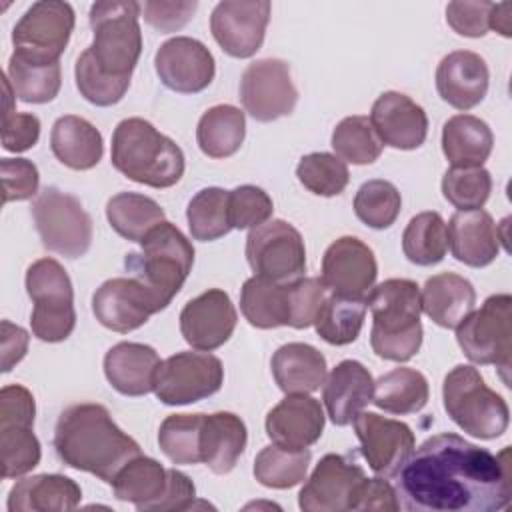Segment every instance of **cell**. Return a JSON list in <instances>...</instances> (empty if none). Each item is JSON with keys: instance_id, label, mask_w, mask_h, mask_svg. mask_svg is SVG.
Returning <instances> with one entry per match:
<instances>
[{"instance_id": "cell-21", "label": "cell", "mask_w": 512, "mask_h": 512, "mask_svg": "<svg viewBox=\"0 0 512 512\" xmlns=\"http://www.w3.org/2000/svg\"><path fill=\"white\" fill-rule=\"evenodd\" d=\"M364 470L340 454H326L298 494L304 512H342L350 510L352 494L364 480Z\"/></svg>"}, {"instance_id": "cell-39", "label": "cell", "mask_w": 512, "mask_h": 512, "mask_svg": "<svg viewBox=\"0 0 512 512\" xmlns=\"http://www.w3.org/2000/svg\"><path fill=\"white\" fill-rule=\"evenodd\" d=\"M106 218L116 234L130 242H142L152 228L164 222V210L150 196L118 192L106 204Z\"/></svg>"}, {"instance_id": "cell-56", "label": "cell", "mask_w": 512, "mask_h": 512, "mask_svg": "<svg viewBox=\"0 0 512 512\" xmlns=\"http://www.w3.org/2000/svg\"><path fill=\"white\" fill-rule=\"evenodd\" d=\"M40 138V120L30 112H10L2 118V146L8 152L30 150Z\"/></svg>"}, {"instance_id": "cell-22", "label": "cell", "mask_w": 512, "mask_h": 512, "mask_svg": "<svg viewBox=\"0 0 512 512\" xmlns=\"http://www.w3.org/2000/svg\"><path fill=\"white\" fill-rule=\"evenodd\" d=\"M370 124L384 146L420 148L428 134V116L420 104L402 92H382L370 110Z\"/></svg>"}, {"instance_id": "cell-28", "label": "cell", "mask_w": 512, "mask_h": 512, "mask_svg": "<svg viewBox=\"0 0 512 512\" xmlns=\"http://www.w3.org/2000/svg\"><path fill=\"white\" fill-rule=\"evenodd\" d=\"M476 304V290L470 280L454 272H440L426 280L420 292L424 314L442 328H456Z\"/></svg>"}, {"instance_id": "cell-33", "label": "cell", "mask_w": 512, "mask_h": 512, "mask_svg": "<svg viewBox=\"0 0 512 512\" xmlns=\"http://www.w3.org/2000/svg\"><path fill=\"white\" fill-rule=\"evenodd\" d=\"M494 146L490 126L472 114H456L444 122L442 152L456 168L482 166Z\"/></svg>"}, {"instance_id": "cell-13", "label": "cell", "mask_w": 512, "mask_h": 512, "mask_svg": "<svg viewBox=\"0 0 512 512\" xmlns=\"http://www.w3.org/2000/svg\"><path fill=\"white\" fill-rule=\"evenodd\" d=\"M74 8L60 0L34 2L12 30L14 52L32 60L60 62L74 30Z\"/></svg>"}, {"instance_id": "cell-50", "label": "cell", "mask_w": 512, "mask_h": 512, "mask_svg": "<svg viewBox=\"0 0 512 512\" xmlns=\"http://www.w3.org/2000/svg\"><path fill=\"white\" fill-rule=\"evenodd\" d=\"M74 76H76V86H78L80 94L94 106L118 104L130 86V82L116 80V78L102 74L96 68L88 48L78 56L76 66H74Z\"/></svg>"}, {"instance_id": "cell-31", "label": "cell", "mask_w": 512, "mask_h": 512, "mask_svg": "<svg viewBox=\"0 0 512 512\" xmlns=\"http://www.w3.org/2000/svg\"><path fill=\"white\" fill-rule=\"evenodd\" d=\"M272 376L286 394L316 392L326 380L324 354L304 342H288L272 356Z\"/></svg>"}, {"instance_id": "cell-34", "label": "cell", "mask_w": 512, "mask_h": 512, "mask_svg": "<svg viewBox=\"0 0 512 512\" xmlns=\"http://www.w3.org/2000/svg\"><path fill=\"white\" fill-rule=\"evenodd\" d=\"M110 486L118 500L132 502L140 512H150L168 486V470L158 460L140 454L116 474Z\"/></svg>"}, {"instance_id": "cell-12", "label": "cell", "mask_w": 512, "mask_h": 512, "mask_svg": "<svg viewBox=\"0 0 512 512\" xmlns=\"http://www.w3.org/2000/svg\"><path fill=\"white\" fill-rule=\"evenodd\" d=\"M246 260L254 276L292 282L306 270V248L300 232L286 220H268L246 238Z\"/></svg>"}, {"instance_id": "cell-32", "label": "cell", "mask_w": 512, "mask_h": 512, "mask_svg": "<svg viewBox=\"0 0 512 512\" xmlns=\"http://www.w3.org/2000/svg\"><path fill=\"white\" fill-rule=\"evenodd\" d=\"M52 154L72 170L94 168L104 152L102 134L86 118L68 114L60 116L50 134Z\"/></svg>"}, {"instance_id": "cell-59", "label": "cell", "mask_w": 512, "mask_h": 512, "mask_svg": "<svg viewBox=\"0 0 512 512\" xmlns=\"http://www.w3.org/2000/svg\"><path fill=\"white\" fill-rule=\"evenodd\" d=\"M196 498L194 482L180 470L168 468V486L162 498L152 506L150 512H166V510H188Z\"/></svg>"}, {"instance_id": "cell-46", "label": "cell", "mask_w": 512, "mask_h": 512, "mask_svg": "<svg viewBox=\"0 0 512 512\" xmlns=\"http://www.w3.org/2000/svg\"><path fill=\"white\" fill-rule=\"evenodd\" d=\"M204 414H170L158 430L160 450L174 464H198Z\"/></svg>"}, {"instance_id": "cell-40", "label": "cell", "mask_w": 512, "mask_h": 512, "mask_svg": "<svg viewBox=\"0 0 512 512\" xmlns=\"http://www.w3.org/2000/svg\"><path fill=\"white\" fill-rule=\"evenodd\" d=\"M366 308V298H348L332 292L322 302L314 328L318 336L332 346L352 344L360 336Z\"/></svg>"}, {"instance_id": "cell-29", "label": "cell", "mask_w": 512, "mask_h": 512, "mask_svg": "<svg viewBox=\"0 0 512 512\" xmlns=\"http://www.w3.org/2000/svg\"><path fill=\"white\" fill-rule=\"evenodd\" d=\"M248 442L246 424L232 412L204 414L200 430V458L214 474H228Z\"/></svg>"}, {"instance_id": "cell-10", "label": "cell", "mask_w": 512, "mask_h": 512, "mask_svg": "<svg viewBox=\"0 0 512 512\" xmlns=\"http://www.w3.org/2000/svg\"><path fill=\"white\" fill-rule=\"evenodd\" d=\"M32 218L42 246L76 260L92 244V218L80 200L56 186H46L32 204Z\"/></svg>"}, {"instance_id": "cell-38", "label": "cell", "mask_w": 512, "mask_h": 512, "mask_svg": "<svg viewBox=\"0 0 512 512\" xmlns=\"http://www.w3.org/2000/svg\"><path fill=\"white\" fill-rule=\"evenodd\" d=\"M8 82L22 102L28 104H46L52 102L62 84L60 62L32 60L12 52L6 70Z\"/></svg>"}, {"instance_id": "cell-24", "label": "cell", "mask_w": 512, "mask_h": 512, "mask_svg": "<svg viewBox=\"0 0 512 512\" xmlns=\"http://www.w3.org/2000/svg\"><path fill=\"white\" fill-rule=\"evenodd\" d=\"M490 72L484 58L470 50L446 54L436 68V90L456 110L478 106L488 92Z\"/></svg>"}, {"instance_id": "cell-27", "label": "cell", "mask_w": 512, "mask_h": 512, "mask_svg": "<svg viewBox=\"0 0 512 512\" xmlns=\"http://www.w3.org/2000/svg\"><path fill=\"white\" fill-rule=\"evenodd\" d=\"M162 360L158 352L140 342H118L104 356V374L110 386L124 396H144L154 390Z\"/></svg>"}, {"instance_id": "cell-20", "label": "cell", "mask_w": 512, "mask_h": 512, "mask_svg": "<svg viewBox=\"0 0 512 512\" xmlns=\"http://www.w3.org/2000/svg\"><path fill=\"white\" fill-rule=\"evenodd\" d=\"M238 322L230 296L220 288H210L186 302L180 312V332L184 340L204 352L226 344Z\"/></svg>"}, {"instance_id": "cell-44", "label": "cell", "mask_w": 512, "mask_h": 512, "mask_svg": "<svg viewBox=\"0 0 512 512\" xmlns=\"http://www.w3.org/2000/svg\"><path fill=\"white\" fill-rule=\"evenodd\" d=\"M382 142L376 136L368 116H346L332 132V148L344 162L364 166L382 154Z\"/></svg>"}, {"instance_id": "cell-6", "label": "cell", "mask_w": 512, "mask_h": 512, "mask_svg": "<svg viewBox=\"0 0 512 512\" xmlns=\"http://www.w3.org/2000/svg\"><path fill=\"white\" fill-rule=\"evenodd\" d=\"M140 244V252L126 254L124 266L152 290L164 310L180 292L194 266V246L166 220L152 228Z\"/></svg>"}, {"instance_id": "cell-58", "label": "cell", "mask_w": 512, "mask_h": 512, "mask_svg": "<svg viewBox=\"0 0 512 512\" xmlns=\"http://www.w3.org/2000/svg\"><path fill=\"white\" fill-rule=\"evenodd\" d=\"M36 404L28 388L8 384L0 390V424H26L34 426Z\"/></svg>"}, {"instance_id": "cell-48", "label": "cell", "mask_w": 512, "mask_h": 512, "mask_svg": "<svg viewBox=\"0 0 512 512\" xmlns=\"http://www.w3.org/2000/svg\"><path fill=\"white\" fill-rule=\"evenodd\" d=\"M26 424H0L2 478H18L40 464V442Z\"/></svg>"}, {"instance_id": "cell-23", "label": "cell", "mask_w": 512, "mask_h": 512, "mask_svg": "<svg viewBox=\"0 0 512 512\" xmlns=\"http://www.w3.org/2000/svg\"><path fill=\"white\" fill-rule=\"evenodd\" d=\"M324 410L308 394H286L266 414V434L272 444L302 450L316 444L324 432Z\"/></svg>"}, {"instance_id": "cell-35", "label": "cell", "mask_w": 512, "mask_h": 512, "mask_svg": "<svg viewBox=\"0 0 512 512\" xmlns=\"http://www.w3.org/2000/svg\"><path fill=\"white\" fill-rule=\"evenodd\" d=\"M246 136L244 112L232 104L208 108L196 128V142L210 158H228L236 154Z\"/></svg>"}, {"instance_id": "cell-54", "label": "cell", "mask_w": 512, "mask_h": 512, "mask_svg": "<svg viewBox=\"0 0 512 512\" xmlns=\"http://www.w3.org/2000/svg\"><path fill=\"white\" fill-rule=\"evenodd\" d=\"M494 2H450L446 6L448 26L468 38H482L488 28V16Z\"/></svg>"}, {"instance_id": "cell-36", "label": "cell", "mask_w": 512, "mask_h": 512, "mask_svg": "<svg viewBox=\"0 0 512 512\" xmlns=\"http://www.w3.org/2000/svg\"><path fill=\"white\" fill-rule=\"evenodd\" d=\"M240 310L256 328L288 326V282H274L262 276L248 278L240 292Z\"/></svg>"}, {"instance_id": "cell-49", "label": "cell", "mask_w": 512, "mask_h": 512, "mask_svg": "<svg viewBox=\"0 0 512 512\" xmlns=\"http://www.w3.org/2000/svg\"><path fill=\"white\" fill-rule=\"evenodd\" d=\"M492 192V176L486 168H448L442 178L444 198L458 210H480Z\"/></svg>"}, {"instance_id": "cell-57", "label": "cell", "mask_w": 512, "mask_h": 512, "mask_svg": "<svg viewBox=\"0 0 512 512\" xmlns=\"http://www.w3.org/2000/svg\"><path fill=\"white\" fill-rule=\"evenodd\" d=\"M350 510L396 512L400 510L396 488L390 486L384 478H364L352 494Z\"/></svg>"}, {"instance_id": "cell-1", "label": "cell", "mask_w": 512, "mask_h": 512, "mask_svg": "<svg viewBox=\"0 0 512 512\" xmlns=\"http://www.w3.org/2000/svg\"><path fill=\"white\" fill-rule=\"evenodd\" d=\"M508 448L494 456L458 434L424 440L396 474L400 508L408 512H494L510 502Z\"/></svg>"}, {"instance_id": "cell-51", "label": "cell", "mask_w": 512, "mask_h": 512, "mask_svg": "<svg viewBox=\"0 0 512 512\" xmlns=\"http://www.w3.org/2000/svg\"><path fill=\"white\" fill-rule=\"evenodd\" d=\"M228 212H230V224L236 230H252L258 228L260 224L268 222L274 204L268 192H264L258 186L244 184L234 190H230L228 196Z\"/></svg>"}, {"instance_id": "cell-37", "label": "cell", "mask_w": 512, "mask_h": 512, "mask_svg": "<svg viewBox=\"0 0 512 512\" xmlns=\"http://www.w3.org/2000/svg\"><path fill=\"white\" fill-rule=\"evenodd\" d=\"M430 396L428 380L422 372L406 366H398L374 382L372 402L388 414H416Z\"/></svg>"}, {"instance_id": "cell-2", "label": "cell", "mask_w": 512, "mask_h": 512, "mask_svg": "<svg viewBox=\"0 0 512 512\" xmlns=\"http://www.w3.org/2000/svg\"><path fill=\"white\" fill-rule=\"evenodd\" d=\"M54 448L58 458L74 468L112 484L116 474L136 456L138 442L122 432L102 404H72L56 422Z\"/></svg>"}, {"instance_id": "cell-55", "label": "cell", "mask_w": 512, "mask_h": 512, "mask_svg": "<svg viewBox=\"0 0 512 512\" xmlns=\"http://www.w3.org/2000/svg\"><path fill=\"white\" fill-rule=\"evenodd\" d=\"M198 8V2H144L142 4V12H144V20L156 28L162 34L168 32H176L180 28H184L194 12Z\"/></svg>"}, {"instance_id": "cell-60", "label": "cell", "mask_w": 512, "mask_h": 512, "mask_svg": "<svg viewBox=\"0 0 512 512\" xmlns=\"http://www.w3.org/2000/svg\"><path fill=\"white\" fill-rule=\"evenodd\" d=\"M28 350V332L8 320L2 322V372H10Z\"/></svg>"}, {"instance_id": "cell-14", "label": "cell", "mask_w": 512, "mask_h": 512, "mask_svg": "<svg viewBox=\"0 0 512 512\" xmlns=\"http://www.w3.org/2000/svg\"><path fill=\"white\" fill-rule=\"evenodd\" d=\"M240 100L244 110L258 122H272L292 114L298 90L288 62L262 58L248 64L240 78Z\"/></svg>"}, {"instance_id": "cell-42", "label": "cell", "mask_w": 512, "mask_h": 512, "mask_svg": "<svg viewBox=\"0 0 512 512\" xmlns=\"http://www.w3.org/2000/svg\"><path fill=\"white\" fill-rule=\"evenodd\" d=\"M312 454L308 448L292 450L278 444L264 446L254 460V478L266 488H292L306 480Z\"/></svg>"}, {"instance_id": "cell-17", "label": "cell", "mask_w": 512, "mask_h": 512, "mask_svg": "<svg viewBox=\"0 0 512 512\" xmlns=\"http://www.w3.org/2000/svg\"><path fill=\"white\" fill-rule=\"evenodd\" d=\"M270 10L272 6L266 0L218 2L210 16V32L226 54L250 58L264 42Z\"/></svg>"}, {"instance_id": "cell-19", "label": "cell", "mask_w": 512, "mask_h": 512, "mask_svg": "<svg viewBox=\"0 0 512 512\" xmlns=\"http://www.w3.org/2000/svg\"><path fill=\"white\" fill-rule=\"evenodd\" d=\"M378 264L374 252L356 236H342L334 240L322 258V282L328 292L366 298L374 288Z\"/></svg>"}, {"instance_id": "cell-7", "label": "cell", "mask_w": 512, "mask_h": 512, "mask_svg": "<svg viewBox=\"0 0 512 512\" xmlns=\"http://www.w3.org/2000/svg\"><path fill=\"white\" fill-rule=\"evenodd\" d=\"M442 400L452 422L474 438L492 440L508 428V404L486 386L480 372L470 364H458L446 374Z\"/></svg>"}, {"instance_id": "cell-25", "label": "cell", "mask_w": 512, "mask_h": 512, "mask_svg": "<svg viewBox=\"0 0 512 512\" xmlns=\"http://www.w3.org/2000/svg\"><path fill=\"white\" fill-rule=\"evenodd\" d=\"M446 228L452 256L472 268L494 262L500 252V242H506L498 232V224L482 208L458 210Z\"/></svg>"}, {"instance_id": "cell-3", "label": "cell", "mask_w": 512, "mask_h": 512, "mask_svg": "<svg viewBox=\"0 0 512 512\" xmlns=\"http://www.w3.org/2000/svg\"><path fill=\"white\" fill-rule=\"evenodd\" d=\"M366 304L372 312L370 344L378 358L410 360L422 346L420 288L408 278H390L374 286Z\"/></svg>"}, {"instance_id": "cell-4", "label": "cell", "mask_w": 512, "mask_h": 512, "mask_svg": "<svg viewBox=\"0 0 512 512\" xmlns=\"http://www.w3.org/2000/svg\"><path fill=\"white\" fill-rule=\"evenodd\" d=\"M110 162L128 180L150 188H170L184 174L182 148L144 118L118 122Z\"/></svg>"}, {"instance_id": "cell-52", "label": "cell", "mask_w": 512, "mask_h": 512, "mask_svg": "<svg viewBox=\"0 0 512 512\" xmlns=\"http://www.w3.org/2000/svg\"><path fill=\"white\" fill-rule=\"evenodd\" d=\"M328 296V288L320 278H296L288 282V308L292 328H308L314 324L322 302Z\"/></svg>"}, {"instance_id": "cell-41", "label": "cell", "mask_w": 512, "mask_h": 512, "mask_svg": "<svg viewBox=\"0 0 512 512\" xmlns=\"http://www.w3.org/2000/svg\"><path fill=\"white\" fill-rule=\"evenodd\" d=\"M402 252L416 266H434L448 252V228L438 212H420L410 218L402 234Z\"/></svg>"}, {"instance_id": "cell-15", "label": "cell", "mask_w": 512, "mask_h": 512, "mask_svg": "<svg viewBox=\"0 0 512 512\" xmlns=\"http://www.w3.org/2000/svg\"><path fill=\"white\" fill-rule=\"evenodd\" d=\"M352 426L360 440L364 460L378 476H396L414 452V432L400 420L384 418L374 412H360L352 420Z\"/></svg>"}, {"instance_id": "cell-18", "label": "cell", "mask_w": 512, "mask_h": 512, "mask_svg": "<svg viewBox=\"0 0 512 512\" xmlns=\"http://www.w3.org/2000/svg\"><path fill=\"white\" fill-rule=\"evenodd\" d=\"M154 68L160 82L180 94L206 90L216 74L212 52L196 38L176 36L166 40L156 56Z\"/></svg>"}, {"instance_id": "cell-43", "label": "cell", "mask_w": 512, "mask_h": 512, "mask_svg": "<svg viewBox=\"0 0 512 512\" xmlns=\"http://www.w3.org/2000/svg\"><path fill=\"white\" fill-rule=\"evenodd\" d=\"M230 190L210 186L192 196L186 208L188 228L194 240L212 242L226 236L232 230L228 212Z\"/></svg>"}, {"instance_id": "cell-16", "label": "cell", "mask_w": 512, "mask_h": 512, "mask_svg": "<svg viewBox=\"0 0 512 512\" xmlns=\"http://www.w3.org/2000/svg\"><path fill=\"white\" fill-rule=\"evenodd\" d=\"M162 306L152 290L138 278H110L92 296L96 320L112 332H132L160 312Z\"/></svg>"}, {"instance_id": "cell-47", "label": "cell", "mask_w": 512, "mask_h": 512, "mask_svg": "<svg viewBox=\"0 0 512 512\" xmlns=\"http://www.w3.org/2000/svg\"><path fill=\"white\" fill-rule=\"evenodd\" d=\"M300 184L316 196H338L350 180L348 166L342 158L330 152H312L300 158L296 166Z\"/></svg>"}, {"instance_id": "cell-53", "label": "cell", "mask_w": 512, "mask_h": 512, "mask_svg": "<svg viewBox=\"0 0 512 512\" xmlns=\"http://www.w3.org/2000/svg\"><path fill=\"white\" fill-rule=\"evenodd\" d=\"M4 202L28 200L38 192L40 174L34 162L26 158H2L0 162Z\"/></svg>"}, {"instance_id": "cell-30", "label": "cell", "mask_w": 512, "mask_h": 512, "mask_svg": "<svg viewBox=\"0 0 512 512\" xmlns=\"http://www.w3.org/2000/svg\"><path fill=\"white\" fill-rule=\"evenodd\" d=\"M82 500L80 486L62 474H36L18 480L8 492L10 512H66L74 510Z\"/></svg>"}, {"instance_id": "cell-8", "label": "cell", "mask_w": 512, "mask_h": 512, "mask_svg": "<svg viewBox=\"0 0 512 512\" xmlns=\"http://www.w3.org/2000/svg\"><path fill=\"white\" fill-rule=\"evenodd\" d=\"M26 292L34 302L30 326L42 342H62L76 326L74 290L68 272L54 258H40L26 270Z\"/></svg>"}, {"instance_id": "cell-26", "label": "cell", "mask_w": 512, "mask_h": 512, "mask_svg": "<svg viewBox=\"0 0 512 512\" xmlns=\"http://www.w3.org/2000/svg\"><path fill=\"white\" fill-rule=\"evenodd\" d=\"M374 380L358 360H342L324 380L322 400L336 426H348L372 402Z\"/></svg>"}, {"instance_id": "cell-9", "label": "cell", "mask_w": 512, "mask_h": 512, "mask_svg": "<svg viewBox=\"0 0 512 512\" xmlns=\"http://www.w3.org/2000/svg\"><path fill=\"white\" fill-rule=\"evenodd\" d=\"M456 342L474 364H494L508 382L512 354V296L494 294L456 326Z\"/></svg>"}, {"instance_id": "cell-45", "label": "cell", "mask_w": 512, "mask_h": 512, "mask_svg": "<svg viewBox=\"0 0 512 512\" xmlns=\"http://www.w3.org/2000/svg\"><path fill=\"white\" fill-rule=\"evenodd\" d=\"M402 208L398 188L388 180H368L354 196V212L362 224L374 230L390 228Z\"/></svg>"}, {"instance_id": "cell-61", "label": "cell", "mask_w": 512, "mask_h": 512, "mask_svg": "<svg viewBox=\"0 0 512 512\" xmlns=\"http://www.w3.org/2000/svg\"><path fill=\"white\" fill-rule=\"evenodd\" d=\"M488 28L496 30L506 38L512 36V4L510 2L492 4L490 16H488Z\"/></svg>"}, {"instance_id": "cell-11", "label": "cell", "mask_w": 512, "mask_h": 512, "mask_svg": "<svg viewBox=\"0 0 512 512\" xmlns=\"http://www.w3.org/2000/svg\"><path fill=\"white\" fill-rule=\"evenodd\" d=\"M224 368L220 358L210 352H176L162 360L154 394L166 406L200 402L222 388Z\"/></svg>"}, {"instance_id": "cell-5", "label": "cell", "mask_w": 512, "mask_h": 512, "mask_svg": "<svg viewBox=\"0 0 512 512\" xmlns=\"http://www.w3.org/2000/svg\"><path fill=\"white\" fill-rule=\"evenodd\" d=\"M140 12L142 4L134 0H108L90 6L94 40L88 52L102 74L130 82L142 52Z\"/></svg>"}]
</instances>
